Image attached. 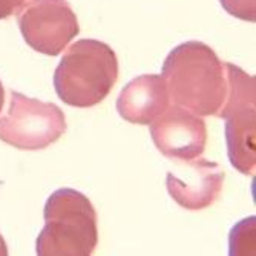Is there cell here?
Segmentation results:
<instances>
[{"label":"cell","instance_id":"5b68a950","mask_svg":"<svg viewBox=\"0 0 256 256\" xmlns=\"http://www.w3.org/2000/svg\"><path fill=\"white\" fill-rule=\"evenodd\" d=\"M66 128L57 104L11 90L8 112L0 118V142L22 150H40L58 142Z\"/></svg>","mask_w":256,"mask_h":256},{"label":"cell","instance_id":"7a4b0ae2","mask_svg":"<svg viewBox=\"0 0 256 256\" xmlns=\"http://www.w3.org/2000/svg\"><path fill=\"white\" fill-rule=\"evenodd\" d=\"M118 78V58L109 44L83 38L68 48L56 74L54 88L68 106L92 108L102 103Z\"/></svg>","mask_w":256,"mask_h":256},{"label":"cell","instance_id":"52a82bcc","mask_svg":"<svg viewBox=\"0 0 256 256\" xmlns=\"http://www.w3.org/2000/svg\"><path fill=\"white\" fill-rule=\"evenodd\" d=\"M150 136L164 156L189 161L206 150L207 128L198 115L175 104L150 123Z\"/></svg>","mask_w":256,"mask_h":256},{"label":"cell","instance_id":"6da1fadb","mask_svg":"<svg viewBox=\"0 0 256 256\" xmlns=\"http://www.w3.org/2000/svg\"><path fill=\"white\" fill-rule=\"evenodd\" d=\"M169 98L198 117L218 115L227 97L226 66L202 42H186L162 64Z\"/></svg>","mask_w":256,"mask_h":256},{"label":"cell","instance_id":"4fadbf2b","mask_svg":"<svg viewBox=\"0 0 256 256\" xmlns=\"http://www.w3.org/2000/svg\"><path fill=\"white\" fill-rule=\"evenodd\" d=\"M4 102H5V89H4V84H2V82H0V112H2Z\"/></svg>","mask_w":256,"mask_h":256},{"label":"cell","instance_id":"7c38bea8","mask_svg":"<svg viewBox=\"0 0 256 256\" xmlns=\"http://www.w3.org/2000/svg\"><path fill=\"white\" fill-rule=\"evenodd\" d=\"M8 254V247H6V242L4 240V236L0 235V256H6Z\"/></svg>","mask_w":256,"mask_h":256},{"label":"cell","instance_id":"ba28073f","mask_svg":"<svg viewBox=\"0 0 256 256\" xmlns=\"http://www.w3.org/2000/svg\"><path fill=\"white\" fill-rule=\"evenodd\" d=\"M180 170L168 172V192L172 200L188 210H201L212 206L221 195L224 170L218 162L207 160L182 161Z\"/></svg>","mask_w":256,"mask_h":256},{"label":"cell","instance_id":"8fae6325","mask_svg":"<svg viewBox=\"0 0 256 256\" xmlns=\"http://www.w3.org/2000/svg\"><path fill=\"white\" fill-rule=\"evenodd\" d=\"M25 5V0H0V20L17 16Z\"/></svg>","mask_w":256,"mask_h":256},{"label":"cell","instance_id":"30bf717a","mask_svg":"<svg viewBox=\"0 0 256 256\" xmlns=\"http://www.w3.org/2000/svg\"><path fill=\"white\" fill-rule=\"evenodd\" d=\"M222 8L232 14L246 22L256 20V0H220Z\"/></svg>","mask_w":256,"mask_h":256},{"label":"cell","instance_id":"3957f363","mask_svg":"<svg viewBox=\"0 0 256 256\" xmlns=\"http://www.w3.org/2000/svg\"><path fill=\"white\" fill-rule=\"evenodd\" d=\"M44 227L37 238L40 256H88L98 242L97 212L86 195L74 189L52 192L44 204Z\"/></svg>","mask_w":256,"mask_h":256},{"label":"cell","instance_id":"5bb4252c","mask_svg":"<svg viewBox=\"0 0 256 256\" xmlns=\"http://www.w3.org/2000/svg\"><path fill=\"white\" fill-rule=\"evenodd\" d=\"M25 2H28V0H25Z\"/></svg>","mask_w":256,"mask_h":256},{"label":"cell","instance_id":"8992f818","mask_svg":"<svg viewBox=\"0 0 256 256\" xmlns=\"http://www.w3.org/2000/svg\"><path fill=\"white\" fill-rule=\"evenodd\" d=\"M17 17L25 42L44 56H58L80 32L77 16L66 0H31Z\"/></svg>","mask_w":256,"mask_h":256},{"label":"cell","instance_id":"277c9868","mask_svg":"<svg viewBox=\"0 0 256 256\" xmlns=\"http://www.w3.org/2000/svg\"><path fill=\"white\" fill-rule=\"evenodd\" d=\"M227 97L216 117L226 120L227 152L232 166L244 175L256 168V82L241 68L224 63Z\"/></svg>","mask_w":256,"mask_h":256},{"label":"cell","instance_id":"9c48e42d","mask_svg":"<svg viewBox=\"0 0 256 256\" xmlns=\"http://www.w3.org/2000/svg\"><path fill=\"white\" fill-rule=\"evenodd\" d=\"M170 98L161 76L144 74L130 80L117 100L122 118L134 124H150L169 108Z\"/></svg>","mask_w":256,"mask_h":256}]
</instances>
